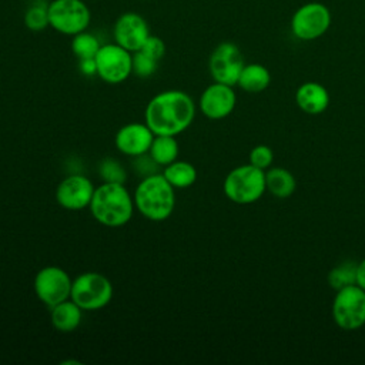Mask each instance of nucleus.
Listing matches in <instances>:
<instances>
[{
  "mask_svg": "<svg viewBox=\"0 0 365 365\" xmlns=\"http://www.w3.org/2000/svg\"><path fill=\"white\" fill-rule=\"evenodd\" d=\"M178 151L175 135H154L148 154L160 167H165L177 160Z\"/></svg>",
  "mask_w": 365,
  "mask_h": 365,
  "instance_id": "nucleus-21",
  "label": "nucleus"
},
{
  "mask_svg": "<svg viewBox=\"0 0 365 365\" xmlns=\"http://www.w3.org/2000/svg\"><path fill=\"white\" fill-rule=\"evenodd\" d=\"M295 101L304 113L318 115L328 108L329 93L322 84L317 81H307L298 87L295 93Z\"/></svg>",
  "mask_w": 365,
  "mask_h": 365,
  "instance_id": "nucleus-16",
  "label": "nucleus"
},
{
  "mask_svg": "<svg viewBox=\"0 0 365 365\" xmlns=\"http://www.w3.org/2000/svg\"><path fill=\"white\" fill-rule=\"evenodd\" d=\"M140 51H143V53H145L147 56H150L151 58H154V60H161L163 57H164V54H165V44H164V41L160 38V37H157V36H148L147 37V40L144 41V44H143V47L140 48Z\"/></svg>",
  "mask_w": 365,
  "mask_h": 365,
  "instance_id": "nucleus-28",
  "label": "nucleus"
},
{
  "mask_svg": "<svg viewBox=\"0 0 365 365\" xmlns=\"http://www.w3.org/2000/svg\"><path fill=\"white\" fill-rule=\"evenodd\" d=\"M245 66L242 54L237 44L231 41L220 43L211 53L208 68L214 81L228 86H237L242 67Z\"/></svg>",
  "mask_w": 365,
  "mask_h": 365,
  "instance_id": "nucleus-11",
  "label": "nucleus"
},
{
  "mask_svg": "<svg viewBox=\"0 0 365 365\" xmlns=\"http://www.w3.org/2000/svg\"><path fill=\"white\" fill-rule=\"evenodd\" d=\"M271 83V73L269 70L258 63L245 64L241 70V74L238 77L237 86L244 90L245 93L258 94L268 88Z\"/></svg>",
  "mask_w": 365,
  "mask_h": 365,
  "instance_id": "nucleus-18",
  "label": "nucleus"
},
{
  "mask_svg": "<svg viewBox=\"0 0 365 365\" xmlns=\"http://www.w3.org/2000/svg\"><path fill=\"white\" fill-rule=\"evenodd\" d=\"M174 187L165 180L163 173L144 177L133 194L137 211L150 221L167 220L175 207Z\"/></svg>",
  "mask_w": 365,
  "mask_h": 365,
  "instance_id": "nucleus-3",
  "label": "nucleus"
},
{
  "mask_svg": "<svg viewBox=\"0 0 365 365\" xmlns=\"http://www.w3.org/2000/svg\"><path fill=\"white\" fill-rule=\"evenodd\" d=\"M98 175L103 182L124 184L127 180V171L120 161L113 157L103 158L98 164Z\"/></svg>",
  "mask_w": 365,
  "mask_h": 365,
  "instance_id": "nucleus-25",
  "label": "nucleus"
},
{
  "mask_svg": "<svg viewBox=\"0 0 365 365\" xmlns=\"http://www.w3.org/2000/svg\"><path fill=\"white\" fill-rule=\"evenodd\" d=\"M88 208L97 222L117 228L125 225L133 218L135 205L133 195L124 184L103 182L96 187Z\"/></svg>",
  "mask_w": 365,
  "mask_h": 365,
  "instance_id": "nucleus-2",
  "label": "nucleus"
},
{
  "mask_svg": "<svg viewBox=\"0 0 365 365\" xmlns=\"http://www.w3.org/2000/svg\"><path fill=\"white\" fill-rule=\"evenodd\" d=\"M70 298L83 311H98L113 298L111 281L100 272H83L73 279Z\"/></svg>",
  "mask_w": 365,
  "mask_h": 365,
  "instance_id": "nucleus-5",
  "label": "nucleus"
},
{
  "mask_svg": "<svg viewBox=\"0 0 365 365\" xmlns=\"http://www.w3.org/2000/svg\"><path fill=\"white\" fill-rule=\"evenodd\" d=\"M96 187L83 174H71L63 178L56 188L57 204L68 211H80L90 205Z\"/></svg>",
  "mask_w": 365,
  "mask_h": 365,
  "instance_id": "nucleus-12",
  "label": "nucleus"
},
{
  "mask_svg": "<svg viewBox=\"0 0 365 365\" xmlns=\"http://www.w3.org/2000/svg\"><path fill=\"white\" fill-rule=\"evenodd\" d=\"M78 68H80V73L84 74V76L97 74L96 58H81V60H78Z\"/></svg>",
  "mask_w": 365,
  "mask_h": 365,
  "instance_id": "nucleus-30",
  "label": "nucleus"
},
{
  "mask_svg": "<svg viewBox=\"0 0 365 365\" xmlns=\"http://www.w3.org/2000/svg\"><path fill=\"white\" fill-rule=\"evenodd\" d=\"M332 17L329 9L319 1H309L295 10L291 17V31L294 37L302 41H311L324 36Z\"/></svg>",
  "mask_w": 365,
  "mask_h": 365,
  "instance_id": "nucleus-7",
  "label": "nucleus"
},
{
  "mask_svg": "<svg viewBox=\"0 0 365 365\" xmlns=\"http://www.w3.org/2000/svg\"><path fill=\"white\" fill-rule=\"evenodd\" d=\"M144 117L155 135H178L191 125L195 104L185 91L165 90L147 103Z\"/></svg>",
  "mask_w": 365,
  "mask_h": 365,
  "instance_id": "nucleus-1",
  "label": "nucleus"
},
{
  "mask_svg": "<svg viewBox=\"0 0 365 365\" xmlns=\"http://www.w3.org/2000/svg\"><path fill=\"white\" fill-rule=\"evenodd\" d=\"M161 173L174 188L180 190L191 187L197 180V170L188 161L175 160L171 164L165 165Z\"/></svg>",
  "mask_w": 365,
  "mask_h": 365,
  "instance_id": "nucleus-20",
  "label": "nucleus"
},
{
  "mask_svg": "<svg viewBox=\"0 0 365 365\" xmlns=\"http://www.w3.org/2000/svg\"><path fill=\"white\" fill-rule=\"evenodd\" d=\"M100 47H101V44H100L98 38L90 33H86V30L73 36L71 50L77 56L78 60L94 58L96 54L98 53Z\"/></svg>",
  "mask_w": 365,
  "mask_h": 365,
  "instance_id": "nucleus-23",
  "label": "nucleus"
},
{
  "mask_svg": "<svg viewBox=\"0 0 365 365\" xmlns=\"http://www.w3.org/2000/svg\"><path fill=\"white\" fill-rule=\"evenodd\" d=\"M222 190L225 197L235 204H252L267 191L265 171L250 163L238 165L227 174Z\"/></svg>",
  "mask_w": 365,
  "mask_h": 365,
  "instance_id": "nucleus-4",
  "label": "nucleus"
},
{
  "mask_svg": "<svg viewBox=\"0 0 365 365\" xmlns=\"http://www.w3.org/2000/svg\"><path fill=\"white\" fill-rule=\"evenodd\" d=\"M134 170L147 177V175H151V174H155L158 173V164L151 158V155L147 153V154H143V155H138V157H134ZM143 177V178H144Z\"/></svg>",
  "mask_w": 365,
  "mask_h": 365,
  "instance_id": "nucleus-29",
  "label": "nucleus"
},
{
  "mask_svg": "<svg viewBox=\"0 0 365 365\" xmlns=\"http://www.w3.org/2000/svg\"><path fill=\"white\" fill-rule=\"evenodd\" d=\"M73 279L60 267L47 265L41 268L34 277L36 297L48 308L70 298Z\"/></svg>",
  "mask_w": 365,
  "mask_h": 365,
  "instance_id": "nucleus-10",
  "label": "nucleus"
},
{
  "mask_svg": "<svg viewBox=\"0 0 365 365\" xmlns=\"http://www.w3.org/2000/svg\"><path fill=\"white\" fill-rule=\"evenodd\" d=\"M237 103V96L232 86L214 81L200 97V110L210 120H222L228 117Z\"/></svg>",
  "mask_w": 365,
  "mask_h": 365,
  "instance_id": "nucleus-13",
  "label": "nucleus"
},
{
  "mask_svg": "<svg viewBox=\"0 0 365 365\" xmlns=\"http://www.w3.org/2000/svg\"><path fill=\"white\" fill-rule=\"evenodd\" d=\"M274 161V153L271 147L265 144H258L250 151V164L259 170H268Z\"/></svg>",
  "mask_w": 365,
  "mask_h": 365,
  "instance_id": "nucleus-27",
  "label": "nucleus"
},
{
  "mask_svg": "<svg viewBox=\"0 0 365 365\" xmlns=\"http://www.w3.org/2000/svg\"><path fill=\"white\" fill-rule=\"evenodd\" d=\"M97 76L108 84H120L133 73V56L117 43L103 44L96 54Z\"/></svg>",
  "mask_w": 365,
  "mask_h": 365,
  "instance_id": "nucleus-9",
  "label": "nucleus"
},
{
  "mask_svg": "<svg viewBox=\"0 0 365 365\" xmlns=\"http://www.w3.org/2000/svg\"><path fill=\"white\" fill-rule=\"evenodd\" d=\"M331 314L344 331H356L365 325V289L356 284L336 291Z\"/></svg>",
  "mask_w": 365,
  "mask_h": 365,
  "instance_id": "nucleus-6",
  "label": "nucleus"
},
{
  "mask_svg": "<svg viewBox=\"0 0 365 365\" xmlns=\"http://www.w3.org/2000/svg\"><path fill=\"white\" fill-rule=\"evenodd\" d=\"M356 285L365 289V258L356 262Z\"/></svg>",
  "mask_w": 365,
  "mask_h": 365,
  "instance_id": "nucleus-31",
  "label": "nucleus"
},
{
  "mask_svg": "<svg viewBox=\"0 0 365 365\" xmlns=\"http://www.w3.org/2000/svg\"><path fill=\"white\" fill-rule=\"evenodd\" d=\"M90 19V10L81 0H53L48 4V23L61 34L76 36L84 31Z\"/></svg>",
  "mask_w": 365,
  "mask_h": 365,
  "instance_id": "nucleus-8",
  "label": "nucleus"
},
{
  "mask_svg": "<svg viewBox=\"0 0 365 365\" xmlns=\"http://www.w3.org/2000/svg\"><path fill=\"white\" fill-rule=\"evenodd\" d=\"M157 60L151 58L143 51H134L133 53V73L141 78L150 77L157 70Z\"/></svg>",
  "mask_w": 365,
  "mask_h": 365,
  "instance_id": "nucleus-26",
  "label": "nucleus"
},
{
  "mask_svg": "<svg viewBox=\"0 0 365 365\" xmlns=\"http://www.w3.org/2000/svg\"><path fill=\"white\" fill-rule=\"evenodd\" d=\"M24 26L31 31H41L48 23V4L43 0L34 1L24 13Z\"/></svg>",
  "mask_w": 365,
  "mask_h": 365,
  "instance_id": "nucleus-24",
  "label": "nucleus"
},
{
  "mask_svg": "<svg viewBox=\"0 0 365 365\" xmlns=\"http://www.w3.org/2000/svg\"><path fill=\"white\" fill-rule=\"evenodd\" d=\"M50 318L57 331L71 332L78 328L83 318V309L71 298H68L50 308Z\"/></svg>",
  "mask_w": 365,
  "mask_h": 365,
  "instance_id": "nucleus-17",
  "label": "nucleus"
},
{
  "mask_svg": "<svg viewBox=\"0 0 365 365\" xmlns=\"http://www.w3.org/2000/svg\"><path fill=\"white\" fill-rule=\"evenodd\" d=\"M148 36V24L144 17L137 13H124L114 24L115 43L131 53L138 51Z\"/></svg>",
  "mask_w": 365,
  "mask_h": 365,
  "instance_id": "nucleus-15",
  "label": "nucleus"
},
{
  "mask_svg": "<svg viewBox=\"0 0 365 365\" xmlns=\"http://www.w3.org/2000/svg\"><path fill=\"white\" fill-rule=\"evenodd\" d=\"M265 188L277 198H288L297 190V180L287 168L271 167L265 171Z\"/></svg>",
  "mask_w": 365,
  "mask_h": 365,
  "instance_id": "nucleus-19",
  "label": "nucleus"
},
{
  "mask_svg": "<svg viewBox=\"0 0 365 365\" xmlns=\"http://www.w3.org/2000/svg\"><path fill=\"white\" fill-rule=\"evenodd\" d=\"M154 135L145 123H128L118 128L114 144L121 154L134 158L148 153Z\"/></svg>",
  "mask_w": 365,
  "mask_h": 365,
  "instance_id": "nucleus-14",
  "label": "nucleus"
},
{
  "mask_svg": "<svg viewBox=\"0 0 365 365\" xmlns=\"http://www.w3.org/2000/svg\"><path fill=\"white\" fill-rule=\"evenodd\" d=\"M328 284L335 291L356 284V262L344 261L334 267L328 274Z\"/></svg>",
  "mask_w": 365,
  "mask_h": 365,
  "instance_id": "nucleus-22",
  "label": "nucleus"
}]
</instances>
